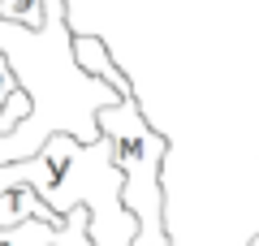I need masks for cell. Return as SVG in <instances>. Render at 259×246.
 Here are the masks:
<instances>
[{
    "label": "cell",
    "instance_id": "obj_5",
    "mask_svg": "<svg viewBox=\"0 0 259 246\" xmlns=\"http://www.w3.org/2000/svg\"><path fill=\"white\" fill-rule=\"evenodd\" d=\"M246 246H259V233H255V237H250V242H246Z\"/></svg>",
    "mask_w": 259,
    "mask_h": 246
},
{
    "label": "cell",
    "instance_id": "obj_2",
    "mask_svg": "<svg viewBox=\"0 0 259 246\" xmlns=\"http://www.w3.org/2000/svg\"><path fill=\"white\" fill-rule=\"evenodd\" d=\"M95 126L100 134L108 138L112 147V164L121 169V203L134 220H139V237L134 246H173L164 229V134L151 130L139 112V100L130 95V100L112 104V108H100L95 112Z\"/></svg>",
    "mask_w": 259,
    "mask_h": 246
},
{
    "label": "cell",
    "instance_id": "obj_4",
    "mask_svg": "<svg viewBox=\"0 0 259 246\" xmlns=\"http://www.w3.org/2000/svg\"><path fill=\"white\" fill-rule=\"evenodd\" d=\"M0 22L18 30H44L48 26V0H0Z\"/></svg>",
    "mask_w": 259,
    "mask_h": 246
},
{
    "label": "cell",
    "instance_id": "obj_1",
    "mask_svg": "<svg viewBox=\"0 0 259 246\" xmlns=\"http://www.w3.org/2000/svg\"><path fill=\"white\" fill-rule=\"evenodd\" d=\"M18 186H30L61 220L74 208H87L95 246H134L139 237V220L121 203L125 182H121V169L112 164V147L104 134L100 143L52 134L39 155L0 169V190H18Z\"/></svg>",
    "mask_w": 259,
    "mask_h": 246
},
{
    "label": "cell",
    "instance_id": "obj_3",
    "mask_svg": "<svg viewBox=\"0 0 259 246\" xmlns=\"http://www.w3.org/2000/svg\"><path fill=\"white\" fill-rule=\"evenodd\" d=\"M74 65L87 73V78H100L104 87H112V91H117L121 100H130V95H134L130 78L117 69V65H112L108 48H104L100 39H91V35H78V39H74Z\"/></svg>",
    "mask_w": 259,
    "mask_h": 246
}]
</instances>
